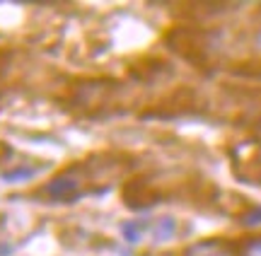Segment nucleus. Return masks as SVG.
Masks as SVG:
<instances>
[{"label": "nucleus", "mask_w": 261, "mask_h": 256, "mask_svg": "<svg viewBox=\"0 0 261 256\" xmlns=\"http://www.w3.org/2000/svg\"><path fill=\"white\" fill-rule=\"evenodd\" d=\"M167 46L179 53L181 58H187L194 66H208L211 63V53L215 48V37L211 32H201L194 27H174L167 37Z\"/></svg>", "instance_id": "1"}, {"label": "nucleus", "mask_w": 261, "mask_h": 256, "mask_svg": "<svg viewBox=\"0 0 261 256\" xmlns=\"http://www.w3.org/2000/svg\"><path fill=\"white\" fill-rule=\"evenodd\" d=\"M114 92H116V85L112 80H83L73 87L70 102L83 114H97L114 102Z\"/></svg>", "instance_id": "2"}, {"label": "nucleus", "mask_w": 261, "mask_h": 256, "mask_svg": "<svg viewBox=\"0 0 261 256\" xmlns=\"http://www.w3.org/2000/svg\"><path fill=\"white\" fill-rule=\"evenodd\" d=\"M87 172H85V164H70L68 169H63L61 174H56L54 179L48 181L46 186H44V193H46L48 198L54 201H75L77 196H83L87 193Z\"/></svg>", "instance_id": "3"}, {"label": "nucleus", "mask_w": 261, "mask_h": 256, "mask_svg": "<svg viewBox=\"0 0 261 256\" xmlns=\"http://www.w3.org/2000/svg\"><path fill=\"white\" fill-rule=\"evenodd\" d=\"M160 198H162V193H160V189L155 186V181L150 177H136V179H130L123 186V201H126L128 208H136V210L150 208Z\"/></svg>", "instance_id": "4"}, {"label": "nucleus", "mask_w": 261, "mask_h": 256, "mask_svg": "<svg viewBox=\"0 0 261 256\" xmlns=\"http://www.w3.org/2000/svg\"><path fill=\"white\" fill-rule=\"evenodd\" d=\"M181 256H237V244L220 237L201 239V242H196V244L184 249Z\"/></svg>", "instance_id": "5"}, {"label": "nucleus", "mask_w": 261, "mask_h": 256, "mask_svg": "<svg viewBox=\"0 0 261 256\" xmlns=\"http://www.w3.org/2000/svg\"><path fill=\"white\" fill-rule=\"evenodd\" d=\"M234 244H237V256H261V235H249Z\"/></svg>", "instance_id": "6"}, {"label": "nucleus", "mask_w": 261, "mask_h": 256, "mask_svg": "<svg viewBox=\"0 0 261 256\" xmlns=\"http://www.w3.org/2000/svg\"><path fill=\"white\" fill-rule=\"evenodd\" d=\"M152 232H155V239H158V242L172 239V237H174V232H177V220L169 218V215H165V218H160L158 222H155Z\"/></svg>", "instance_id": "7"}, {"label": "nucleus", "mask_w": 261, "mask_h": 256, "mask_svg": "<svg viewBox=\"0 0 261 256\" xmlns=\"http://www.w3.org/2000/svg\"><path fill=\"white\" fill-rule=\"evenodd\" d=\"M143 230H145V222H140V220H128V222H123V225H121L123 237H126V242H130V244L140 242V237H143Z\"/></svg>", "instance_id": "8"}, {"label": "nucleus", "mask_w": 261, "mask_h": 256, "mask_svg": "<svg viewBox=\"0 0 261 256\" xmlns=\"http://www.w3.org/2000/svg\"><path fill=\"white\" fill-rule=\"evenodd\" d=\"M240 222L247 225V227L261 225V206H254V208H247L244 213H240Z\"/></svg>", "instance_id": "9"}, {"label": "nucleus", "mask_w": 261, "mask_h": 256, "mask_svg": "<svg viewBox=\"0 0 261 256\" xmlns=\"http://www.w3.org/2000/svg\"><path fill=\"white\" fill-rule=\"evenodd\" d=\"M32 174H34V169H29V167H17V169L3 172V179L5 181H27V179H32Z\"/></svg>", "instance_id": "10"}, {"label": "nucleus", "mask_w": 261, "mask_h": 256, "mask_svg": "<svg viewBox=\"0 0 261 256\" xmlns=\"http://www.w3.org/2000/svg\"><path fill=\"white\" fill-rule=\"evenodd\" d=\"M237 73H244V75H259L261 77V61H259V63H254V66L237 68Z\"/></svg>", "instance_id": "11"}, {"label": "nucleus", "mask_w": 261, "mask_h": 256, "mask_svg": "<svg viewBox=\"0 0 261 256\" xmlns=\"http://www.w3.org/2000/svg\"><path fill=\"white\" fill-rule=\"evenodd\" d=\"M256 48H261V32L256 34Z\"/></svg>", "instance_id": "12"}, {"label": "nucleus", "mask_w": 261, "mask_h": 256, "mask_svg": "<svg viewBox=\"0 0 261 256\" xmlns=\"http://www.w3.org/2000/svg\"><path fill=\"white\" fill-rule=\"evenodd\" d=\"M3 152H5V145H0V155H3Z\"/></svg>", "instance_id": "13"}]
</instances>
